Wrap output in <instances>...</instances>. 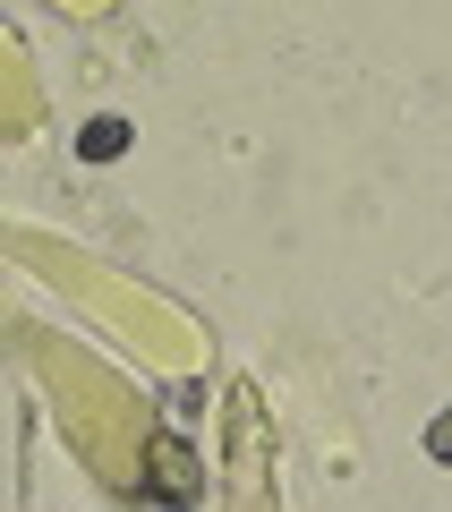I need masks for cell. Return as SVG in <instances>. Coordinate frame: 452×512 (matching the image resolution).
Segmentation results:
<instances>
[{"instance_id":"6da1fadb","label":"cell","mask_w":452,"mask_h":512,"mask_svg":"<svg viewBox=\"0 0 452 512\" xmlns=\"http://www.w3.org/2000/svg\"><path fill=\"white\" fill-rule=\"evenodd\" d=\"M427 461H444V470H452V410H435V427H427Z\"/></svg>"},{"instance_id":"7a4b0ae2","label":"cell","mask_w":452,"mask_h":512,"mask_svg":"<svg viewBox=\"0 0 452 512\" xmlns=\"http://www.w3.org/2000/svg\"><path fill=\"white\" fill-rule=\"evenodd\" d=\"M128 146V128L120 120H103V128H86V154H120Z\"/></svg>"}]
</instances>
